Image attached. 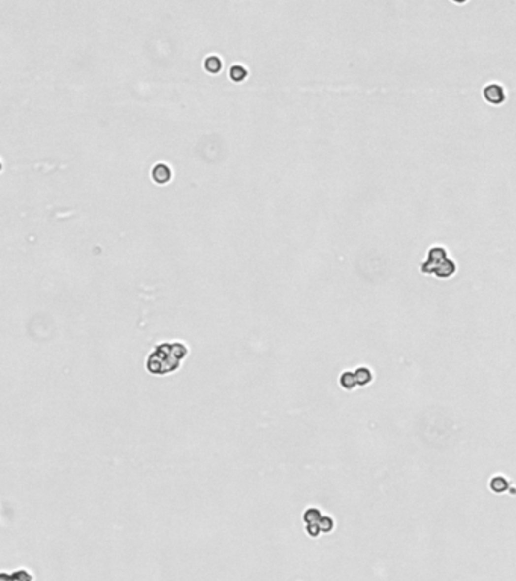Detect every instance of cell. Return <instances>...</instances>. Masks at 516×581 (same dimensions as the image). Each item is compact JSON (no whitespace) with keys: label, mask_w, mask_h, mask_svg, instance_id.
<instances>
[{"label":"cell","mask_w":516,"mask_h":581,"mask_svg":"<svg viewBox=\"0 0 516 581\" xmlns=\"http://www.w3.org/2000/svg\"><path fill=\"white\" fill-rule=\"evenodd\" d=\"M152 177L156 183H167L171 179V170L165 163H158L153 167Z\"/></svg>","instance_id":"cell-3"},{"label":"cell","mask_w":516,"mask_h":581,"mask_svg":"<svg viewBox=\"0 0 516 581\" xmlns=\"http://www.w3.org/2000/svg\"><path fill=\"white\" fill-rule=\"evenodd\" d=\"M483 97L486 101L492 103V105H501L506 100V94L501 85L498 84H490L483 90Z\"/></svg>","instance_id":"cell-2"},{"label":"cell","mask_w":516,"mask_h":581,"mask_svg":"<svg viewBox=\"0 0 516 581\" xmlns=\"http://www.w3.org/2000/svg\"><path fill=\"white\" fill-rule=\"evenodd\" d=\"M245 76H247V70H245L244 67H241V65H235V67H232V70H230V77H232L235 82H241V80H244V79H245Z\"/></svg>","instance_id":"cell-5"},{"label":"cell","mask_w":516,"mask_h":581,"mask_svg":"<svg viewBox=\"0 0 516 581\" xmlns=\"http://www.w3.org/2000/svg\"><path fill=\"white\" fill-rule=\"evenodd\" d=\"M424 273H436L438 277H448L456 271V265L447 258V252L441 247H435L428 252V260L422 265Z\"/></svg>","instance_id":"cell-1"},{"label":"cell","mask_w":516,"mask_h":581,"mask_svg":"<svg viewBox=\"0 0 516 581\" xmlns=\"http://www.w3.org/2000/svg\"><path fill=\"white\" fill-rule=\"evenodd\" d=\"M204 68L208 70L209 73H212V74L218 73V71L221 70V61H220V58H218V56H209V58H206V61H204Z\"/></svg>","instance_id":"cell-4"}]
</instances>
